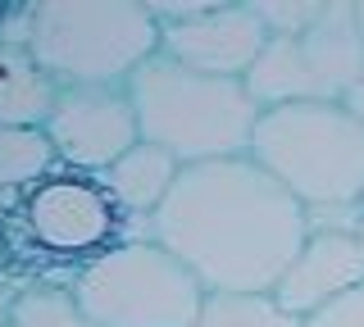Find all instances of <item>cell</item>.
I'll list each match as a JSON object with an SVG mask.
<instances>
[{
    "mask_svg": "<svg viewBox=\"0 0 364 327\" xmlns=\"http://www.w3.org/2000/svg\"><path fill=\"white\" fill-rule=\"evenodd\" d=\"M250 160L278 177L305 209L360 205L364 123L346 105H282L255 123Z\"/></svg>",
    "mask_w": 364,
    "mask_h": 327,
    "instance_id": "4",
    "label": "cell"
},
{
    "mask_svg": "<svg viewBox=\"0 0 364 327\" xmlns=\"http://www.w3.org/2000/svg\"><path fill=\"white\" fill-rule=\"evenodd\" d=\"M355 236H360V241H364V223H360V232H355Z\"/></svg>",
    "mask_w": 364,
    "mask_h": 327,
    "instance_id": "21",
    "label": "cell"
},
{
    "mask_svg": "<svg viewBox=\"0 0 364 327\" xmlns=\"http://www.w3.org/2000/svg\"><path fill=\"white\" fill-rule=\"evenodd\" d=\"M364 77V32L355 0H328L323 18L301 37H269L246 92L259 109L282 105H341Z\"/></svg>",
    "mask_w": 364,
    "mask_h": 327,
    "instance_id": "6",
    "label": "cell"
},
{
    "mask_svg": "<svg viewBox=\"0 0 364 327\" xmlns=\"http://www.w3.org/2000/svg\"><path fill=\"white\" fill-rule=\"evenodd\" d=\"M141 141L168 150L182 168L250 155L255 123L264 109L242 77L191 73L168 55H155L128 77Z\"/></svg>",
    "mask_w": 364,
    "mask_h": 327,
    "instance_id": "2",
    "label": "cell"
},
{
    "mask_svg": "<svg viewBox=\"0 0 364 327\" xmlns=\"http://www.w3.org/2000/svg\"><path fill=\"white\" fill-rule=\"evenodd\" d=\"M355 18H360V32H364V0H355Z\"/></svg>",
    "mask_w": 364,
    "mask_h": 327,
    "instance_id": "20",
    "label": "cell"
},
{
    "mask_svg": "<svg viewBox=\"0 0 364 327\" xmlns=\"http://www.w3.org/2000/svg\"><path fill=\"white\" fill-rule=\"evenodd\" d=\"M14 300H18V291H9V287H0V327L9 323V314H14Z\"/></svg>",
    "mask_w": 364,
    "mask_h": 327,
    "instance_id": "19",
    "label": "cell"
},
{
    "mask_svg": "<svg viewBox=\"0 0 364 327\" xmlns=\"http://www.w3.org/2000/svg\"><path fill=\"white\" fill-rule=\"evenodd\" d=\"M155 241L210 296H273L310 241V214L250 155L182 168L155 214Z\"/></svg>",
    "mask_w": 364,
    "mask_h": 327,
    "instance_id": "1",
    "label": "cell"
},
{
    "mask_svg": "<svg viewBox=\"0 0 364 327\" xmlns=\"http://www.w3.org/2000/svg\"><path fill=\"white\" fill-rule=\"evenodd\" d=\"M191 327H301L273 296H205Z\"/></svg>",
    "mask_w": 364,
    "mask_h": 327,
    "instance_id": "14",
    "label": "cell"
},
{
    "mask_svg": "<svg viewBox=\"0 0 364 327\" xmlns=\"http://www.w3.org/2000/svg\"><path fill=\"white\" fill-rule=\"evenodd\" d=\"M264 46H269V28L259 23L250 0L246 5L242 0H214L200 18L159 28V55L210 77H242L246 82V73L255 69Z\"/></svg>",
    "mask_w": 364,
    "mask_h": 327,
    "instance_id": "9",
    "label": "cell"
},
{
    "mask_svg": "<svg viewBox=\"0 0 364 327\" xmlns=\"http://www.w3.org/2000/svg\"><path fill=\"white\" fill-rule=\"evenodd\" d=\"M28 50L60 87H128L159 55V23L146 0H41Z\"/></svg>",
    "mask_w": 364,
    "mask_h": 327,
    "instance_id": "3",
    "label": "cell"
},
{
    "mask_svg": "<svg viewBox=\"0 0 364 327\" xmlns=\"http://www.w3.org/2000/svg\"><path fill=\"white\" fill-rule=\"evenodd\" d=\"M64 87L37 64L28 46L0 41V128H46Z\"/></svg>",
    "mask_w": 364,
    "mask_h": 327,
    "instance_id": "12",
    "label": "cell"
},
{
    "mask_svg": "<svg viewBox=\"0 0 364 327\" xmlns=\"http://www.w3.org/2000/svg\"><path fill=\"white\" fill-rule=\"evenodd\" d=\"M46 137L60 155V168L100 177L141 141L128 87H64Z\"/></svg>",
    "mask_w": 364,
    "mask_h": 327,
    "instance_id": "8",
    "label": "cell"
},
{
    "mask_svg": "<svg viewBox=\"0 0 364 327\" xmlns=\"http://www.w3.org/2000/svg\"><path fill=\"white\" fill-rule=\"evenodd\" d=\"M60 173L46 128H0V191H32Z\"/></svg>",
    "mask_w": 364,
    "mask_h": 327,
    "instance_id": "13",
    "label": "cell"
},
{
    "mask_svg": "<svg viewBox=\"0 0 364 327\" xmlns=\"http://www.w3.org/2000/svg\"><path fill=\"white\" fill-rule=\"evenodd\" d=\"M68 291L96 327H191L210 291L159 241H119L87 259Z\"/></svg>",
    "mask_w": 364,
    "mask_h": 327,
    "instance_id": "5",
    "label": "cell"
},
{
    "mask_svg": "<svg viewBox=\"0 0 364 327\" xmlns=\"http://www.w3.org/2000/svg\"><path fill=\"white\" fill-rule=\"evenodd\" d=\"M341 105H346V109H350V114H355V118L364 123V77H360V82H355V92H350L346 100H341Z\"/></svg>",
    "mask_w": 364,
    "mask_h": 327,
    "instance_id": "18",
    "label": "cell"
},
{
    "mask_svg": "<svg viewBox=\"0 0 364 327\" xmlns=\"http://www.w3.org/2000/svg\"><path fill=\"white\" fill-rule=\"evenodd\" d=\"M301 327H364V287L337 296L323 309H314L310 318H301Z\"/></svg>",
    "mask_w": 364,
    "mask_h": 327,
    "instance_id": "17",
    "label": "cell"
},
{
    "mask_svg": "<svg viewBox=\"0 0 364 327\" xmlns=\"http://www.w3.org/2000/svg\"><path fill=\"white\" fill-rule=\"evenodd\" d=\"M9 327H96L68 287H23Z\"/></svg>",
    "mask_w": 364,
    "mask_h": 327,
    "instance_id": "15",
    "label": "cell"
},
{
    "mask_svg": "<svg viewBox=\"0 0 364 327\" xmlns=\"http://www.w3.org/2000/svg\"><path fill=\"white\" fill-rule=\"evenodd\" d=\"M178 177H182V164L173 155L151 145V141H136L119 164L96 177V182L109 191V200L128 214V218H155L159 205L168 200V191L178 187Z\"/></svg>",
    "mask_w": 364,
    "mask_h": 327,
    "instance_id": "11",
    "label": "cell"
},
{
    "mask_svg": "<svg viewBox=\"0 0 364 327\" xmlns=\"http://www.w3.org/2000/svg\"><path fill=\"white\" fill-rule=\"evenodd\" d=\"M5 327H9V323H5Z\"/></svg>",
    "mask_w": 364,
    "mask_h": 327,
    "instance_id": "23",
    "label": "cell"
},
{
    "mask_svg": "<svg viewBox=\"0 0 364 327\" xmlns=\"http://www.w3.org/2000/svg\"><path fill=\"white\" fill-rule=\"evenodd\" d=\"M360 205H364V196H360Z\"/></svg>",
    "mask_w": 364,
    "mask_h": 327,
    "instance_id": "22",
    "label": "cell"
},
{
    "mask_svg": "<svg viewBox=\"0 0 364 327\" xmlns=\"http://www.w3.org/2000/svg\"><path fill=\"white\" fill-rule=\"evenodd\" d=\"M259 14V23L269 28V37H301L323 18L328 0H250Z\"/></svg>",
    "mask_w": 364,
    "mask_h": 327,
    "instance_id": "16",
    "label": "cell"
},
{
    "mask_svg": "<svg viewBox=\"0 0 364 327\" xmlns=\"http://www.w3.org/2000/svg\"><path fill=\"white\" fill-rule=\"evenodd\" d=\"M355 287H364V241L355 232H310V241L273 287V300L291 318H310Z\"/></svg>",
    "mask_w": 364,
    "mask_h": 327,
    "instance_id": "10",
    "label": "cell"
},
{
    "mask_svg": "<svg viewBox=\"0 0 364 327\" xmlns=\"http://www.w3.org/2000/svg\"><path fill=\"white\" fill-rule=\"evenodd\" d=\"M23 223L41 250L77 259V268L123 241V209L109 200V191L96 177L68 173V168L23 191Z\"/></svg>",
    "mask_w": 364,
    "mask_h": 327,
    "instance_id": "7",
    "label": "cell"
}]
</instances>
